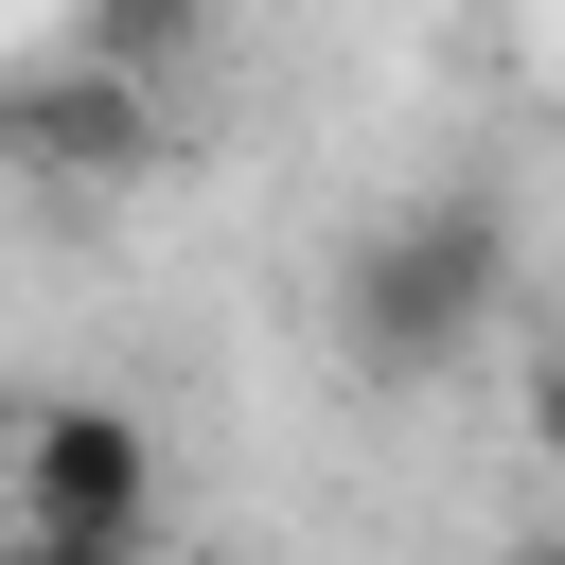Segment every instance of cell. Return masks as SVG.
Wrapping results in <instances>:
<instances>
[{
    "instance_id": "cell-1",
    "label": "cell",
    "mask_w": 565,
    "mask_h": 565,
    "mask_svg": "<svg viewBox=\"0 0 565 565\" xmlns=\"http://www.w3.org/2000/svg\"><path fill=\"white\" fill-rule=\"evenodd\" d=\"M477 300H494V212H477V194L388 212L371 265H353V353H371V371H441V353L477 335Z\"/></svg>"
},
{
    "instance_id": "cell-2",
    "label": "cell",
    "mask_w": 565,
    "mask_h": 565,
    "mask_svg": "<svg viewBox=\"0 0 565 565\" xmlns=\"http://www.w3.org/2000/svg\"><path fill=\"white\" fill-rule=\"evenodd\" d=\"M0 459H18V530H53V547H141V512H159V441H141V406H18L0 424Z\"/></svg>"
},
{
    "instance_id": "cell-3",
    "label": "cell",
    "mask_w": 565,
    "mask_h": 565,
    "mask_svg": "<svg viewBox=\"0 0 565 565\" xmlns=\"http://www.w3.org/2000/svg\"><path fill=\"white\" fill-rule=\"evenodd\" d=\"M18 159H53V177H141V159H159V106H141V71H106V53L35 71V88H18Z\"/></svg>"
},
{
    "instance_id": "cell-4",
    "label": "cell",
    "mask_w": 565,
    "mask_h": 565,
    "mask_svg": "<svg viewBox=\"0 0 565 565\" xmlns=\"http://www.w3.org/2000/svg\"><path fill=\"white\" fill-rule=\"evenodd\" d=\"M194 35H212V0H88V53L106 71H177Z\"/></svg>"
},
{
    "instance_id": "cell-5",
    "label": "cell",
    "mask_w": 565,
    "mask_h": 565,
    "mask_svg": "<svg viewBox=\"0 0 565 565\" xmlns=\"http://www.w3.org/2000/svg\"><path fill=\"white\" fill-rule=\"evenodd\" d=\"M0 565H141V547H53V530H0Z\"/></svg>"
},
{
    "instance_id": "cell-6",
    "label": "cell",
    "mask_w": 565,
    "mask_h": 565,
    "mask_svg": "<svg viewBox=\"0 0 565 565\" xmlns=\"http://www.w3.org/2000/svg\"><path fill=\"white\" fill-rule=\"evenodd\" d=\"M530 441H547V477H565V353H547V388H530Z\"/></svg>"
},
{
    "instance_id": "cell-7",
    "label": "cell",
    "mask_w": 565,
    "mask_h": 565,
    "mask_svg": "<svg viewBox=\"0 0 565 565\" xmlns=\"http://www.w3.org/2000/svg\"><path fill=\"white\" fill-rule=\"evenodd\" d=\"M0 141H18V88H0Z\"/></svg>"
},
{
    "instance_id": "cell-8",
    "label": "cell",
    "mask_w": 565,
    "mask_h": 565,
    "mask_svg": "<svg viewBox=\"0 0 565 565\" xmlns=\"http://www.w3.org/2000/svg\"><path fill=\"white\" fill-rule=\"evenodd\" d=\"M530 565H565V547H530Z\"/></svg>"
}]
</instances>
